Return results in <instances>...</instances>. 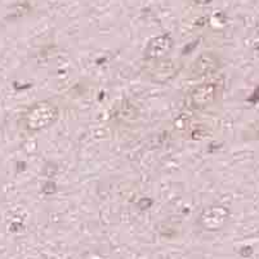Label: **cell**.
<instances>
[{"instance_id":"obj_1","label":"cell","mask_w":259,"mask_h":259,"mask_svg":"<svg viewBox=\"0 0 259 259\" xmlns=\"http://www.w3.org/2000/svg\"><path fill=\"white\" fill-rule=\"evenodd\" d=\"M58 116V110L49 102H39L29 108L26 112L25 126L29 131H40L53 124Z\"/></svg>"},{"instance_id":"obj_2","label":"cell","mask_w":259,"mask_h":259,"mask_svg":"<svg viewBox=\"0 0 259 259\" xmlns=\"http://www.w3.org/2000/svg\"><path fill=\"white\" fill-rule=\"evenodd\" d=\"M214 89L211 85H200L190 94L191 105L195 108H202L213 101Z\"/></svg>"}]
</instances>
